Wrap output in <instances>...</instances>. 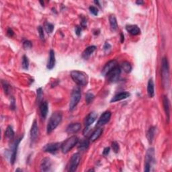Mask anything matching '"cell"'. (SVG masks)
I'll list each match as a JSON object with an SVG mask.
<instances>
[{
    "label": "cell",
    "instance_id": "13",
    "mask_svg": "<svg viewBox=\"0 0 172 172\" xmlns=\"http://www.w3.org/2000/svg\"><path fill=\"white\" fill-rule=\"evenodd\" d=\"M38 136V127L37 125V120H34L32 125L31 130V139L32 142L35 141Z\"/></svg>",
    "mask_w": 172,
    "mask_h": 172
},
{
    "label": "cell",
    "instance_id": "21",
    "mask_svg": "<svg viewBox=\"0 0 172 172\" xmlns=\"http://www.w3.org/2000/svg\"><path fill=\"white\" fill-rule=\"evenodd\" d=\"M103 133V129L102 128H98L96 129L93 132V133L89 137V141L94 142L96 140H98V138L100 137L102 134Z\"/></svg>",
    "mask_w": 172,
    "mask_h": 172
},
{
    "label": "cell",
    "instance_id": "7",
    "mask_svg": "<svg viewBox=\"0 0 172 172\" xmlns=\"http://www.w3.org/2000/svg\"><path fill=\"white\" fill-rule=\"evenodd\" d=\"M120 73H121V69L120 67H117L114 68L113 70H112L109 73H108L106 77L110 83H116L119 80Z\"/></svg>",
    "mask_w": 172,
    "mask_h": 172
},
{
    "label": "cell",
    "instance_id": "44",
    "mask_svg": "<svg viewBox=\"0 0 172 172\" xmlns=\"http://www.w3.org/2000/svg\"><path fill=\"white\" fill-rule=\"evenodd\" d=\"M151 165L149 164H147V163H145V165H144V171H149L151 170Z\"/></svg>",
    "mask_w": 172,
    "mask_h": 172
},
{
    "label": "cell",
    "instance_id": "24",
    "mask_svg": "<svg viewBox=\"0 0 172 172\" xmlns=\"http://www.w3.org/2000/svg\"><path fill=\"white\" fill-rule=\"evenodd\" d=\"M154 156H155V151L153 148H150L148 149L146 155V163L149 164L151 165V163L154 161Z\"/></svg>",
    "mask_w": 172,
    "mask_h": 172
},
{
    "label": "cell",
    "instance_id": "31",
    "mask_svg": "<svg viewBox=\"0 0 172 172\" xmlns=\"http://www.w3.org/2000/svg\"><path fill=\"white\" fill-rule=\"evenodd\" d=\"M44 28H45V30H46L47 32L50 34V33H52L53 31L54 26L52 24H50L49 22H46L44 25Z\"/></svg>",
    "mask_w": 172,
    "mask_h": 172
},
{
    "label": "cell",
    "instance_id": "30",
    "mask_svg": "<svg viewBox=\"0 0 172 172\" xmlns=\"http://www.w3.org/2000/svg\"><path fill=\"white\" fill-rule=\"evenodd\" d=\"M22 67L24 69H28L29 67V60L28 59V57H27L26 55H24L22 57Z\"/></svg>",
    "mask_w": 172,
    "mask_h": 172
},
{
    "label": "cell",
    "instance_id": "35",
    "mask_svg": "<svg viewBox=\"0 0 172 172\" xmlns=\"http://www.w3.org/2000/svg\"><path fill=\"white\" fill-rule=\"evenodd\" d=\"M38 32L39 34V37H40L41 40H44V31H43V28L42 26H38Z\"/></svg>",
    "mask_w": 172,
    "mask_h": 172
},
{
    "label": "cell",
    "instance_id": "6",
    "mask_svg": "<svg viewBox=\"0 0 172 172\" xmlns=\"http://www.w3.org/2000/svg\"><path fill=\"white\" fill-rule=\"evenodd\" d=\"M80 154L79 153H76L72 155L70 159L69 165V171H75L77 170V168L80 163Z\"/></svg>",
    "mask_w": 172,
    "mask_h": 172
},
{
    "label": "cell",
    "instance_id": "33",
    "mask_svg": "<svg viewBox=\"0 0 172 172\" xmlns=\"http://www.w3.org/2000/svg\"><path fill=\"white\" fill-rule=\"evenodd\" d=\"M112 149L114 151V153H118L119 152V150H120V147H119V144L118 143H117L116 141H114L112 143Z\"/></svg>",
    "mask_w": 172,
    "mask_h": 172
},
{
    "label": "cell",
    "instance_id": "40",
    "mask_svg": "<svg viewBox=\"0 0 172 172\" xmlns=\"http://www.w3.org/2000/svg\"><path fill=\"white\" fill-rule=\"evenodd\" d=\"M75 34H76L78 37L79 36L81 35V28L80 26H77L76 27H75Z\"/></svg>",
    "mask_w": 172,
    "mask_h": 172
},
{
    "label": "cell",
    "instance_id": "38",
    "mask_svg": "<svg viewBox=\"0 0 172 172\" xmlns=\"http://www.w3.org/2000/svg\"><path fill=\"white\" fill-rule=\"evenodd\" d=\"M111 45L109 44V43H105V44H104V52L105 53H109L110 52V50H111Z\"/></svg>",
    "mask_w": 172,
    "mask_h": 172
},
{
    "label": "cell",
    "instance_id": "41",
    "mask_svg": "<svg viewBox=\"0 0 172 172\" xmlns=\"http://www.w3.org/2000/svg\"><path fill=\"white\" fill-rule=\"evenodd\" d=\"M81 26L83 27V28H86V26H87V21H86V20L85 18H82V19H81Z\"/></svg>",
    "mask_w": 172,
    "mask_h": 172
},
{
    "label": "cell",
    "instance_id": "9",
    "mask_svg": "<svg viewBox=\"0 0 172 172\" xmlns=\"http://www.w3.org/2000/svg\"><path fill=\"white\" fill-rule=\"evenodd\" d=\"M111 112L109 111H106L102 114V116L99 118L98 121L96 124V126H103L105 124H107L110 121L111 118Z\"/></svg>",
    "mask_w": 172,
    "mask_h": 172
},
{
    "label": "cell",
    "instance_id": "43",
    "mask_svg": "<svg viewBox=\"0 0 172 172\" xmlns=\"http://www.w3.org/2000/svg\"><path fill=\"white\" fill-rule=\"evenodd\" d=\"M7 34H8V37H12L13 36H14V31H12V29L8 28V31H7Z\"/></svg>",
    "mask_w": 172,
    "mask_h": 172
},
{
    "label": "cell",
    "instance_id": "2",
    "mask_svg": "<svg viewBox=\"0 0 172 172\" xmlns=\"http://www.w3.org/2000/svg\"><path fill=\"white\" fill-rule=\"evenodd\" d=\"M161 77L163 86L165 88L168 89L170 86V70H169V63L167 59L164 57L161 63Z\"/></svg>",
    "mask_w": 172,
    "mask_h": 172
},
{
    "label": "cell",
    "instance_id": "47",
    "mask_svg": "<svg viewBox=\"0 0 172 172\" xmlns=\"http://www.w3.org/2000/svg\"><path fill=\"white\" fill-rule=\"evenodd\" d=\"M40 3H41V4H42V6H44V2H40Z\"/></svg>",
    "mask_w": 172,
    "mask_h": 172
},
{
    "label": "cell",
    "instance_id": "10",
    "mask_svg": "<svg viewBox=\"0 0 172 172\" xmlns=\"http://www.w3.org/2000/svg\"><path fill=\"white\" fill-rule=\"evenodd\" d=\"M21 140H22V138H19V139H17L16 141L14 142V145L12 147V149H11V156H10V163H11V164H12V165L15 163V161H16L18 149L19 144L20 143Z\"/></svg>",
    "mask_w": 172,
    "mask_h": 172
},
{
    "label": "cell",
    "instance_id": "37",
    "mask_svg": "<svg viewBox=\"0 0 172 172\" xmlns=\"http://www.w3.org/2000/svg\"><path fill=\"white\" fill-rule=\"evenodd\" d=\"M89 10L90 11V12H91V14L94 15V16H97V15L98 14V10L97 8H96L94 6H90L89 8Z\"/></svg>",
    "mask_w": 172,
    "mask_h": 172
},
{
    "label": "cell",
    "instance_id": "16",
    "mask_svg": "<svg viewBox=\"0 0 172 172\" xmlns=\"http://www.w3.org/2000/svg\"><path fill=\"white\" fill-rule=\"evenodd\" d=\"M163 104H164V110L166 114V116H167V121L169 122L170 118V101H169L167 96H164V98H163Z\"/></svg>",
    "mask_w": 172,
    "mask_h": 172
},
{
    "label": "cell",
    "instance_id": "29",
    "mask_svg": "<svg viewBox=\"0 0 172 172\" xmlns=\"http://www.w3.org/2000/svg\"><path fill=\"white\" fill-rule=\"evenodd\" d=\"M120 69H122V70H124V71L126 72V73H129L132 70V66L128 62L125 61L122 63L121 68Z\"/></svg>",
    "mask_w": 172,
    "mask_h": 172
},
{
    "label": "cell",
    "instance_id": "23",
    "mask_svg": "<svg viewBox=\"0 0 172 172\" xmlns=\"http://www.w3.org/2000/svg\"><path fill=\"white\" fill-rule=\"evenodd\" d=\"M96 49V46H90V47H88L87 48H86L85 50H84L83 52L82 57L83 59H87L90 56L92 55V54L94 52Z\"/></svg>",
    "mask_w": 172,
    "mask_h": 172
},
{
    "label": "cell",
    "instance_id": "1",
    "mask_svg": "<svg viewBox=\"0 0 172 172\" xmlns=\"http://www.w3.org/2000/svg\"><path fill=\"white\" fill-rule=\"evenodd\" d=\"M62 113L60 112H55L51 115L47 127L48 134L51 133L59 125V124L62 121Z\"/></svg>",
    "mask_w": 172,
    "mask_h": 172
},
{
    "label": "cell",
    "instance_id": "20",
    "mask_svg": "<svg viewBox=\"0 0 172 172\" xmlns=\"http://www.w3.org/2000/svg\"><path fill=\"white\" fill-rule=\"evenodd\" d=\"M126 29L128 32L133 36L138 35L141 33V30L137 25H128L126 26Z\"/></svg>",
    "mask_w": 172,
    "mask_h": 172
},
{
    "label": "cell",
    "instance_id": "12",
    "mask_svg": "<svg viewBox=\"0 0 172 172\" xmlns=\"http://www.w3.org/2000/svg\"><path fill=\"white\" fill-rule=\"evenodd\" d=\"M98 114L96 112H91L89 113L88 115L86 116L84 120V125H85L86 127H88L90 125H92V124L96 121V120L97 119Z\"/></svg>",
    "mask_w": 172,
    "mask_h": 172
},
{
    "label": "cell",
    "instance_id": "17",
    "mask_svg": "<svg viewBox=\"0 0 172 172\" xmlns=\"http://www.w3.org/2000/svg\"><path fill=\"white\" fill-rule=\"evenodd\" d=\"M55 52H54L53 50H50V53H49V61H48L47 63V67L48 69H52L55 67Z\"/></svg>",
    "mask_w": 172,
    "mask_h": 172
},
{
    "label": "cell",
    "instance_id": "34",
    "mask_svg": "<svg viewBox=\"0 0 172 172\" xmlns=\"http://www.w3.org/2000/svg\"><path fill=\"white\" fill-rule=\"evenodd\" d=\"M23 47L25 49H31L32 47V43L31 41H25L23 43Z\"/></svg>",
    "mask_w": 172,
    "mask_h": 172
},
{
    "label": "cell",
    "instance_id": "18",
    "mask_svg": "<svg viewBox=\"0 0 172 172\" xmlns=\"http://www.w3.org/2000/svg\"><path fill=\"white\" fill-rule=\"evenodd\" d=\"M48 111H49V105L47 102H42L40 104V112L42 118L45 119L47 116Z\"/></svg>",
    "mask_w": 172,
    "mask_h": 172
},
{
    "label": "cell",
    "instance_id": "4",
    "mask_svg": "<svg viewBox=\"0 0 172 172\" xmlns=\"http://www.w3.org/2000/svg\"><path fill=\"white\" fill-rule=\"evenodd\" d=\"M79 139L77 136H72V137L67 138L65 141L61 144V151L63 153H67L73 149V148L77 144Z\"/></svg>",
    "mask_w": 172,
    "mask_h": 172
},
{
    "label": "cell",
    "instance_id": "45",
    "mask_svg": "<svg viewBox=\"0 0 172 172\" xmlns=\"http://www.w3.org/2000/svg\"><path fill=\"white\" fill-rule=\"evenodd\" d=\"M136 4H138V5H142V4H144V2L142 1V0H140V1L136 2Z\"/></svg>",
    "mask_w": 172,
    "mask_h": 172
},
{
    "label": "cell",
    "instance_id": "39",
    "mask_svg": "<svg viewBox=\"0 0 172 172\" xmlns=\"http://www.w3.org/2000/svg\"><path fill=\"white\" fill-rule=\"evenodd\" d=\"M2 84H3V87H4V89L5 93H8V87H9L8 84L5 82V81H2Z\"/></svg>",
    "mask_w": 172,
    "mask_h": 172
},
{
    "label": "cell",
    "instance_id": "25",
    "mask_svg": "<svg viewBox=\"0 0 172 172\" xmlns=\"http://www.w3.org/2000/svg\"><path fill=\"white\" fill-rule=\"evenodd\" d=\"M110 29L112 31H116L118 28V24L116 16L114 15H110L109 17Z\"/></svg>",
    "mask_w": 172,
    "mask_h": 172
},
{
    "label": "cell",
    "instance_id": "26",
    "mask_svg": "<svg viewBox=\"0 0 172 172\" xmlns=\"http://www.w3.org/2000/svg\"><path fill=\"white\" fill-rule=\"evenodd\" d=\"M89 139H83L81 141L80 143L79 146H78V149L80 151H84L87 149V148L89 147Z\"/></svg>",
    "mask_w": 172,
    "mask_h": 172
},
{
    "label": "cell",
    "instance_id": "36",
    "mask_svg": "<svg viewBox=\"0 0 172 172\" xmlns=\"http://www.w3.org/2000/svg\"><path fill=\"white\" fill-rule=\"evenodd\" d=\"M42 96H43V89L41 87L37 89V102L40 103V102L42 99Z\"/></svg>",
    "mask_w": 172,
    "mask_h": 172
},
{
    "label": "cell",
    "instance_id": "14",
    "mask_svg": "<svg viewBox=\"0 0 172 172\" xmlns=\"http://www.w3.org/2000/svg\"><path fill=\"white\" fill-rule=\"evenodd\" d=\"M81 128V125L80 123H73L69 125L66 131H67V133L69 134H75L78 131H80V129Z\"/></svg>",
    "mask_w": 172,
    "mask_h": 172
},
{
    "label": "cell",
    "instance_id": "27",
    "mask_svg": "<svg viewBox=\"0 0 172 172\" xmlns=\"http://www.w3.org/2000/svg\"><path fill=\"white\" fill-rule=\"evenodd\" d=\"M155 129H156V128L154 127V126H153V127H151L149 128V131H148V132H147V138H148V141H149V143L150 144L152 143V142L153 141V138H154V137H155Z\"/></svg>",
    "mask_w": 172,
    "mask_h": 172
},
{
    "label": "cell",
    "instance_id": "22",
    "mask_svg": "<svg viewBox=\"0 0 172 172\" xmlns=\"http://www.w3.org/2000/svg\"><path fill=\"white\" fill-rule=\"evenodd\" d=\"M147 93L149 98H153L155 96V87L153 79H150L147 84Z\"/></svg>",
    "mask_w": 172,
    "mask_h": 172
},
{
    "label": "cell",
    "instance_id": "28",
    "mask_svg": "<svg viewBox=\"0 0 172 172\" xmlns=\"http://www.w3.org/2000/svg\"><path fill=\"white\" fill-rule=\"evenodd\" d=\"M5 137L7 138H8L9 140H12L13 138L14 137V131L11 127V126H8V128H6L5 131Z\"/></svg>",
    "mask_w": 172,
    "mask_h": 172
},
{
    "label": "cell",
    "instance_id": "8",
    "mask_svg": "<svg viewBox=\"0 0 172 172\" xmlns=\"http://www.w3.org/2000/svg\"><path fill=\"white\" fill-rule=\"evenodd\" d=\"M117 67H118V63L116 62V61H115V60H112V61H109L105 64L104 67L103 68V69H102V75H103V76H106L112 70H113L114 68H116Z\"/></svg>",
    "mask_w": 172,
    "mask_h": 172
},
{
    "label": "cell",
    "instance_id": "19",
    "mask_svg": "<svg viewBox=\"0 0 172 172\" xmlns=\"http://www.w3.org/2000/svg\"><path fill=\"white\" fill-rule=\"evenodd\" d=\"M130 96V93L128 92H120L119 93H118L116 96H114L113 98L111 99L110 102H118L120 100H122V99H126L127 98H128Z\"/></svg>",
    "mask_w": 172,
    "mask_h": 172
},
{
    "label": "cell",
    "instance_id": "3",
    "mask_svg": "<svg viewBox=\"0 0 172 172\" xmlns=\"http://www.w3.org/2000/svg\"><path fill=\"white\" fill-rule=\"evenodd\" d=\"M71 77L75 83L78 86H86L88 82V76L83 71H73L71 73Z\"/></svg>",
    "mask_w": 172,
    "mask_h": 172
},
{
    "label": "cell",
    "instance_id": "15",
    "mask_svg": "<svg viewBox=\"0 0 172 172\" xmlns=\"http://www.w3.org/2000/svg\"><path fill=\"white\" fill-rule=\"evenodd\" d=\"M51 161L49 158H44L41 163V170L42 171H48L51 167Z\"/></svg>",
    "mask_w": 172,
    "mask_h": 172
},
{
    "label": "cell",
    "instance_id": "11",
    "mask_svg": "<svg viewBox=\"0 0 172 172\" xmlns=\"http://www.w3.org/2000/svg\"><path fill=\"white\" fill-rule=\"evenodd\" d=\"M60 146H61V144L59 143H49V144H46V145L44 147L43 151L47 153H54L59 150Z\"/></svg>",
    "mask_w": 172,
    "mask_h": 172
},
{
    "label": "cell",
    "instance_id": "46",
    "mask_svg": "<svg viewBox=\"0 0 172 172\" xmlns=\"http://www.w3.org/2000/svg\"><path fill=\"white\" fill-rule=\"evenodd\" d=\"M120 38H121V43H123L124 42V41H125V36H124V34H122V33H121V34H120Z\"/></svg>",
    "mask_w": 172,
    "mask_h": 172
},
{
    "label": "cell",
    "instance_id": "5",
    "mask_svg": "<svg viewBox=\"0 0 172 172\" xmlns=\"http://www.w3.org/2000/svg\"><path fill=\"white\" fill-rule=\"evenodd\" d=\"M81 98V91L79 87H75L72 92L70 102H69V110H73L76 107V105L79 103Z\"/></svg>",
    "mask_w": 172,
    "mask_h": 172
},
{
    "label": "cell",
    "instance_id": "32",
    "mask_svg": "<svg viewBox=\"0 0 172 172\" xmlns=\"http://www.w3.org/2000/svg\"><path fill=\"white\" fill-rule=\"evenodd\" d=\"M94 99V96L92 93H87L86 96V102L87 104H91Z\"/></svg>",
    "mask_w": 172,
    "mask_h": 172
},
{
    "label": "cell",
    "instance_id": "42",
    "mask_svg": "<svg viewBox=\"0 0 172 172\" xmlns=\"http://www.w3.org/2000/svg\"><path fill=\"white\" fill-rule=\"evenodd\" d=\"M110 147H105V149L103 151V155L104 156H107L108 154L110 153Z\"/></svg>",
    "mask_w": 172,
    "mask_h": 172
}]
</instances>
